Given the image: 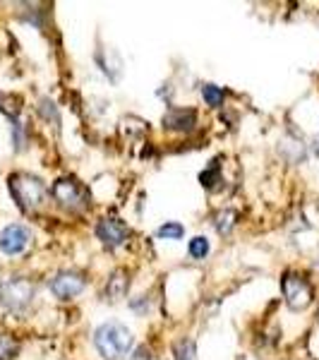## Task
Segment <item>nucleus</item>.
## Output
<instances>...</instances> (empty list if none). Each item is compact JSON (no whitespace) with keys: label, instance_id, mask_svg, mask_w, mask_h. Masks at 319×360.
Wrapping results in <instances>:
<instances>
[{"label":"nucleus","instance_id":"1","mask_svg":"<svg viewBox=\"0 0 319 360\" xmlns=\"http://www.w3.org/2000/svg\"><path fill=\"white\" fill-rule=\"evenodd\" d=\"M134 337L123 322H104L94 332V346L104 360H123L132 351Z\"/></svg>","mask_w":319,"mask_h":360},{"label":"nucleus","instance_id":"2","mask_svg":"<svg viewBox=\"0 0 319 360\" xmlns=\"http://www.w3.org/2000/svg\"><path fill=\"white\" fill-rule=\"evenodd\" d=\"M8 188L22 212H36L46 202L48 194L46 183L38 176H32V173H12L8 178Z\"/></svg>","mask_w":319,"mask_h":360},{"label":"nucleus","instance_id":"3","mask_svg":"<svg viewBox=\"0 0 319 360\" xmlns=\"http://www.w3.org/2000/svg\"><path fill=\"white\" fill-rule=\"evenodd\" d=\"M34 300V284L27 276H10L0 281V303L10 313H24Z\"/></svg>","mask_w":319,"mask_h":360},{"label":"nucleus","instance_id":"4","mask_svg":"<svg viewBox=\"0 0 319 360\" xmlns=\"http://www.w3.org/2000/svg\"><path fill=\"white\" fill-rule=\"evenodd\" d=\"M281 293L286 298V305L293 310V313H300V310H307L315 300V289L312 284L298 271H286L281 276Z\"/></svg>","mask_w":319,"mask_h":360},{"label":"nucleus","instance_id":"5","mask_svg":"<svg viewBox=\"0 0 319 360\" xmlns=\"http://www.w3.org/2000/svg\"><path fill=\"white\" fill-rule=\"evenodd\" d=\"M51 194L53 199L58 202V207H62L65 212H82V209L89 207V192L86 188L75 178H58L51 188Z\"/></svg>","mask_w":319,"mask_h":360},{"label":"nucleus","instance_id":"6","mask_svg":"<svg viewBox=\"0 0 319 360\" xmlns=\"http://www.w3.org/2000/svg\"><path fill=\"white\" fill-rule=\"evenodd\" d=\"M29 245H32V231L22 223H10L0 231V250L5 255H22L29 250Z\"/></svg>","mask_w":319,"mask_h":360},{"label":"nucleus","instance_id":"7","mask_svg":"<svg viewBox=\"0 0 319 360\" xmlns=\"http://www.w3.org/2000/svg\"><path fill=\"white\" fill-rule=\"evenodd\" d=\"M86 279L80 271H60L51 279V293L60 300H70L84 291Z\"/></svg>","mask_w":319,"mask_h":360},{"label":"nucleus","instance_id":"8","mask_svg":"<svg viewBox=\"0 0 319 360\" xmlns=\"http://www.w3.org/2000/svg\"><path fill=\"white\" fill-rule=\"evenodd\" d=\"M96 236H99V240L104 243L106 247H110V250H115V247H120L125 240H128L130 236V228L125 226L120 218H101L99 223H96Z\"/></svg>","mask_w":319,"mask_h":360},{"label":"nucleus","instance_id":"9","mask_svg":"<svg viewBox=\"0 0 319 360\" xmlns=\"http://www.w3.org/2000/svg\"><path fill=\"white\" fill-rule=\"evenodd\" d=\"M163 130L168 133H192L197 125V111L195 109H168L161 118Z\"/></svg>","mask_w":319,"mask_h":360},{"label":"nucleus","instance_id":"10","mask_svg":"<svg viewBox=\"0 0 319 360\" xmlns=\"http://www.w3.org/2000/svg\"><path fill=\"white\" fill-rule=\"evenodd\" d=\"M130 291V274L125 269H115L108 276V284H106V300L110 303H118L128 295Z\"/></svg>","mask_w":319,"mask_h":360},{"label":"nucleus","instance_id":"11","mask_svg":"<svg viewBox=\"0 0 319 360\" xmlns=\"http://www.w3.org/2000/svg\"><path fill=\"white\" fill-rule=\"evenodd\" d=\"M200 183H202V188L209 190V192L219 190V185L224 183V178H221V164H219V159H214V161H211L209 166H206L204 171L200 173Z\"/></svg>","mask_w":319,"mask_h":360},{"label":"nucleus","instance_id":"12","mask_svg":"<svg viewBox=\"0 0 319 360\" xmlns=\"http://www.w3.org/2000/svg\"><path fill=\"white\" fill-rule=\"evenodd\" d=\"M235 221H238V212H233V209H224V212L216 214V231H219V236H228L231 231H233Z\"/></svg>","mask_w":319,"mask_h":360},{"label":"nucleus","instance_id":"13","mask_svg":"<svg viewBox=\"0 0 319 360\" xmlns=\"http://www.w3.org/2000/svg\"><path fill=\"white\" fill-rule=\"evenodd\" d=\"M19 356V341L12 334H0V360H14Z\"/></svg>","mask_w":319,"mask_h":360},{"label":"nucleus","instance_id":"14","mask_svg":"<svg viewBox=\"0 0 319 360\" xmlns=\"http://www.w3.org/2000/svg\"><path fill=\"white\" fill-rule=\"evenodd\" d=\"M202 96H204L206 106H211V109H221V106H224V99H226L224 89H221V87H216V85H204V87H202Z\"/></svg>","mask_w":319,"mask_h":360},{"label":"nucleus","instance_id":"15","mask_svg":"<svg viewBox=\"0 0 319 360\" xmlns=\"http://www.w3.org/2000/svg\"><path fill=\"white\" fill-rule=\"evenodd\" d=\"M0 111H3L5 115H8L10 120H17L19 111H22V106H19V99L12 94H0Z\"/></svg>","mask_w":319,"mask_h":360},{"label":"nucleus","instance_id":"16","mask_svg":"<svg viewBox=\"0 0 319 360\" xmlns=\"http://www.w3.org/2000/svg\"><path fill=\"white\" fill-rule=\"evenodd\" d=\"M156 236L166 238V240H180V238L185 236V228H182L180 223H176V221H166L163 226H158Z\"/></svg>","mask_w":319,"mask_h":360},{"label":"nucleus","instance_id":"17","mask_svg":"<svg viewBox=\"0 0 319 360\" xmlns=\"http://www.w3.org/2000/svg\"><path fill=\"white\" fill-rule=\"evenodd\" d=\"M187 252H190V257H195V260H204V257L209 255V240H206L204 236H195L190 240V245H187Z\"/></svg>","mask_w":319,"mask_h":360},{"label":"nucleus","instance_id":"18","mask_svg":"<svg viewBox=\"0 0 319 360\" xmlns=\"http://www.w3.org/2000/svg\"><path fill=\"white\" fill-rule=\"evenodd\" d=\"M173 356L176 360H195V344L190 339H180L173 348Z\"/></svg>","mask_w":319,"mask_h":360},{"label":"nucleus","instance_id":"19","mask_svg":"<svg viewBox=\"0 0 319 360\" xmlns=\"http://www.w3.org/2000/svg\"><path fill=\"white\" fill-rule=\"evenodd\" d=\"M38 111H41V115L46 120H53V125H60V115H58V109H56V104L53 101H48V99H41V104H38Z\"/></svg>","mask_w":319,"mask_h":360},{"label":"nucleus","instance_id":"20","mask_svg":"<svg viewBox=\"0 0 319 360\" xmlns=\"http://www.w3.org/2000/svg\"><path fill=\"white\" fill-rule=\"evenodd\" d=\"M312 149H315V154H317V157H319V135H317V137H315V142H312Z\"/></svg>","mask_w":319,"mask_h":360}]
</instances>
